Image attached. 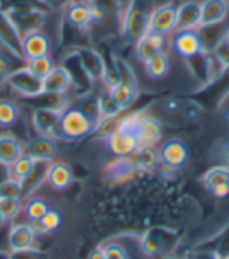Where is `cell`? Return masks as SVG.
I'll use <instances>...</instances> for the list:
<instances>
[{
  "label": "cell",
  "mask_w": 229,
  "mask_h": 259,
  "mask_svg": "<svg viewBox=\"0 0 229 259\" xmlns=\"http://www.w3.org/2000/svg\"><path fill=\"white\" fill-rule=\"evenodd\" d=\"M151 0H130L123 19V35L126 39L136 42L149 32Z\"/></svg>",
  "instance_id": "1"
},
{
  "label": "cell",
  "mask_w": 229,
  "mask_h": 259,
  "mask_svg": "<svg viewBox=\"0 0 229 259\" xmlns=\"http://www.w3.org/2000/svg\"><path fill=\"white\" fill-rule=\"evenodd\" d=\"M95 129L96 123L82 109L66 107L60 116V135L63 140H80Z\"/></svg>",
  "instance_id": "2"
},
{
  "label": "cell",
  "mask_w": 229,
  "mask_h": 259,
  "mask_svg": "<svg viewBox=\"0 0 229 259\" xmlns=\"http://www.w3.org/2000/svg\"><path fill=\"white\" fill-rule=\"evenodd\" d=\"M177 233L166 228H151L142 237V250L148 256L170 253L177 243Z\"/></svg>",
  "instance_id": "3"
},
{
  "label": "cell",
  "mask_w": 229,
  "mask_h": 259,
  "mask_svg": "<svg viewBox=\"0 0 229 259\" xmlns=\"http://www.w3.org/2000/svg\"><path fill=\"white\" fill-rule=\"evenodd\" d=\"M5 80L14 91L25 98H36L42 93V79L30 72L27 66L11 71Z\"/></svg>",
  "instance_id": "4"
},
{
  "label": "cell",
  "mask_w": 229,
  "mask_h": 259,
  "mask_svg": "<svg viewBox=\"0 0 229 259\" xmlns=\"http://www.w3.org/2000/svg\"><path fill=\"white\" fill-rule=\"evenodd\" d=\"M0 44L18 60H24L22 54V35L11 21L8 14L0 8Z\"/></svg>",
  "instance_id": "5"
},
{
  "label": "cell",
  "mask_w": 229,
  "mask_h": 259,
  "mask_svg": "<svg viewBox=\"0 0 229 259\" xmlns=\"http://www.w3.org/2000/svg\"><path fill=\"white\" fill-rule=\"evenodd\" d=\"M107 146L116 157H130L139 149L140 143L135 132L116 127L113 132L107 134Z\"/></svg>",
  "instance_id": "6"
},
{
  "label": "cell",
  "mask_w": 229,
  "mask_h": 259,
  "mask_svg": "<svg viewBox=\"0 0 229 259\" xmlns=\"http://www.w3.org/2000/svg\"><path fill=\"white\" fill-rule=\"evenodd\" d=\"M159 160L166 168H182L189 162V148L182 140L171 139L160 146Z\"/></svg>",
  "instance_id": "7"
},
{
  "label": "cell",
  "mask_w": 229,
  "mask_h": 259,
  "mask_svg": "<svg viewBox=\"0 0 229 259\" xmlns=\"http://www.w3.org/2000/svg\"><path fill=\"white\" fill-rule=\"evenodd\" d=\"M176 14L177 8L171 4H165L154 8L149 19V32L159 35H170L176 30Z\"/></svg>",
  "instance_id": "8"
},
{
  "label": "cell",
  "mask_w": 229,
  "mask_h": 259,
  "mask_svg": "<svg viewBox=\"0 0 229 259\" xmlns=\"http://www.w3.org/2000/svg\"><path fill=\"white\" fill-rule=\"evenodd\" d=\"M60 116H62L60 110L39 107L33 112L32 121L39 135L51 137V139H62V135H60Z\"/></svg>",
  "instance_id": "9"
},
{
  "label": "cell",
  "mask_w": 229,
  "mask_h": 259,
  "mask_svg": "<svg viewBox=\"0 0 229 259\" xmlns=\"http://www.w3.org/2000/svg\"><path fill=\"white\" fill-rule=\"evenodd\" d=\"M184 60H186V65H187L190 74L201 83H207L212 77H215L212 57L206 51H201L192 57H186Z\"/></svg>",
  "instance_id": "10"
},
{
  "label": "cell",
  "mask_w": 229,
  "mask_h": 259,
  "mask_svg": "<svg viewBox=\"0 0 229 259\" xmlns=\"http://www.w3.org/2000/svg\"><path fill=\"white\" fill-rule=\"evenodd\" d=\"M11 18V21L16 25V28L24 30L25 33L28 32H35V30H39V27L44 24V18H45V10H39V8H32V10H22V11H13V13H7Z\"/></svg>",
  "instance_id": "11"
},
{
  "label": "cell",
  "mask_w": 229,
  "mask_h": 259,
  "mask_svg": "<svg viewBox=\"0 0 229 259\" xmlns=\"http://www.w3.org/2000/svg\"><path fill=\"white\" fill-rule=\"evenodd\" d=\"M35 233L32 231L28 223H16L8 228L7 234V248L13 250H24L33 247L35 243Z\"/></svg>",
  "instance_id": "12"
},
{
  "label": "cell",
  "mask_w": 229,
  "mask_h": 259,
  "mask_svg": "<svg viewBox=\"0 0 229 259\" xmlns=\"http://www.w3.org/2000/svg\"><path fill=\"white\" fill-rule=\"evenodd\" d=\"M24 152L35 160L52 162L57 154V143L54 139H51V137L38 135L27 143Z\"/></svg>",
  "instance_id": "13"
},
{
  "label": "cell",
  "mask_w": 229,
  "mask_h": 259,
  "mask_svg": "<svg viewBox=\"0 0 229 259\" xmlns=\"http://www.w3.org/2000/svg\"><path fill=\"white\" fill-rule=\"evenodd\" d=\"M49 51H51L49 38L42 32H39V30L28 32L22 36V54L25 60L49 55Z\"/></svg>",
  "instance_id": "14"
},
{
  "label": "cell",
  "mask_w": 229,
  "mask_h": 259,
  "mask_svg": "<svg viewBox=\"0 0 229 259\" xmlns=\"http://www.w3.org/2000/svg\"><path fill=\"white\" fill-rule=\"evenodd\" d=\"M173 46H174V51L184 58L204 51L201 44V38L198 35L196 30H180V32H177L174 35Z\"/></svg>",
  "instance_id": "15"
},
{
  "label": "cell",
  "mask_w": 229,
  "mask_h": 259,
  "mask_svg": "<svg viewBox=\"0 0 229 259\" xmlns=\"http://www.w3.org/2000/svg\"><path fill=\"white\" fill-rule=\"evenodd\" d=\"M65 21L79 32H85L89 24H93L91 8L83 2H69L65 11Z\"/></svg>",
  "instance_id": "16"
},
{
  "label": "cell",
  "mask_w": 229,
  "mask_h": 259,
  "mask_svg": "<svg viewBox=\"0 0 229 259\" xmlns=\"http://www.w3.org/2000/svg\"><path fill=\"white\" fill-rule=\"evenodd\" d=\"M91 18L96 24H104L109 21H119L121 5L119 0H93L89 4Z\"/></svg>",
  "instance_id": "17"
},
{
  "label": "cell",
  "mask_w": 229,
  "mask_h": 259,
  "mask_svg": "<svg viewBox=\"0 0 229 259\" xmlns=\"http://www.w3.org/2000/svg\"><path fill=\"white\" fill-rule=\"evenodd\" d=\"M201 24V5L198 2H186L177 8L176 14V30H195Z\"/></svg>",
  "instance_id": "18"
},
{
  "label": "cell",
  "mask_w": 229,
  "mask_h": 259,
  "mask_svg": "<svg viewBox=\"0 0 229 259\" xmlns=\"http://www.w3.org/2000/svg\"><path fill=\"white\" fill-rule=\"evenodd\" d=\"M74 181V173L71 166L65 162H54L49 163L48 175H45V182L55 190L68 189Z\"/></svg>",
  "instance_id": "19"
},
{
  "label": "cell",
  "mask_w": 229,
  "mask_h": 259,
  "mask_svg": "<svg viewBox=\"0 0 229 259\" xmlns=\"http://www.w3.org/2000/svg\"><path fill=\"white\" fill-rule=\"evenodd\" d=\"M71 77L63 66H55L45 77L42 79V93L49 95H65L71 87Z\"/></svg>",
  "instance_id": "20"
},
{
  "label": "cell",
  "mask_w": 229,
  "mask_h": 259,
  "mask_svg": "<svg viewBox=\"0 0 229 259\" xmlns=\"http://www.w3.org/2000/svg\"><path fill=\"white\" fill-rule=\"evenodd\" d=\"M63 68L68 71L69 77H71V83H74L77 88H89L91 80L88 72L85 71L82 62H80V57L77 55L75 51H71L65 60H63Z\"/></svg>",
  "instance_id": "21"
},
{
  "label": "cell",
  "mask_w": 229,
  "mask_h": 259,
  "mask_svg": "<svg viewBox=\"0 0 229 259\" xmlns=\"http://www.w3.org/2000/svg\"><path fill=\"white\" fill-rule=\"evenodd\" d=\"M163 135V126L154 116H142L136 127V139L140 145H154Z\"/></svg>",
  "instance_id": "22"
},
{
  "label": "cell",
  "mask_w": 229,
  "mask_h": 259,
  "mask_svg": "<svg viewBox=\"0 0 229 259\" xmlns=\"http://www.w3.org/2000/svg\"><path fill=\"white\" fill-rule=\"evenodd\" d=\"M51 162H42V160H36L33 170L30 171V175L21 182L22 187V193H21V200H28L32 198V195L41 187L42 182H45V175H48V168H49Z\"/></svg>",
  "instance_id": "23"
},
{
  "label": "cell",
  "mask_w": 229,
  "mask_h": 259,
  "mask_svg": "<svg viewBox=\"0 0 229 259\" xmlns=\"http://www.w3.org/2000/svg\"><path fill=\"white\" fill-rule=\"evenodd\" d=\"M162 48H163V36L159 33L148 32L146 35H143L139 41H136L135 54H136V57H139V60H142L143 63H146L149 58L160 54Z\"/></svg>",
  "instance_id": "24"
},
{
  "label": "cell",
  "mask_w": 229,
  "mask_h": 259,
  "mask_svg": "<svg viewBox=\"0 0 229 259\" xmlns=\"http://www.w3.org/2000/svg\"><path fill=\"white\" fill-rule=\"evenodd\" d=\"M227 2L226 0H206L201 5V27L221 24L227 14Z\"/></svg>",
  "instance_id": "25"
},
{
  "label": "cell",
  "mask_w": 229,
  "mask_h": 259,
  "mask_svg": "<svg viewBox=\"0 0 229 259\" xmlns=\"http://www.w3.org/2000/svg\"><path fill=\"white\" fill-rule=\"evenodd\" d=\"M74 51L80 57V62H82L85 71L88 72L89 79L93 82L96 79H101L102 71H104V57L98 51L89 49V48H77Z\"/></svg>",
  "instance_id": "26"
},
{
  "label": "cell",
  "mask_w": 229,
  "mask_h": 259,
  "mask_svg": "<svg viewBox=\"0 0 229 259\" xmlns=\"http://www.w3.org/2000/svg\"><path fill=\"white\" fill-rule=\"evenodd\" d=\"M136 171V165L129 157H118L115 162H110L105 168V176L112 182H123L133 176Z\"/></svg>",
  "instance_id": "27"
},
{
  "label": "cell",
  "mask_w": 229,
  "mask_h": 259,
  "mask_svg": "<svg viewBox=\"0 0 229 259\" xmlns=\"http://www.w3.org/2000/svg\"><path fill=\"white\" fill-rule=\"evenodd\" d=\"M22 154H24V146L18 139H14L13 135L8 134L0 135V162L11 165Z\"/></svg>",
  "instance_id": "28"
},
{
  "label": "cell",
  "mask_w": 229,
  "mask_h": 259,
  "mask_svg": "<svg viewBox=\"0 0 229 259\" xmlns=\"http://www.w3.org/2000/svg\"><path fill=\"white\" fill-rule=\"evenodd\" d=\"M133 162L136 165V170L149 171L156 168L159 160V149L154 148V145H140L139 149L133 154Z\"/></svg>",
  "instance_id": "29"
},
{
  "label": "cell",
  "mask_w": 229,
  "mask_h": 259,
  "mask_svg": "<svg viewBox=\"0 0 229 259\" xmlns=\"http://www.w3.org/2000/svg\"><path fill=\"white\" fill-rule=\"evenodd\" d=\"M203 181H204L206 189H209V192H213L220 186L229 184V170L223 165L212 166V168L206 171V175L203 176Z\"/></svg>",
  "instance_id": "30"
},
{
  "label": "cell",
  "mask_w": 229,
  "mask_h": 259,
  "mask_svg": "<svg viewBox=\"0 0 229 259\" xmlns=\"http://www.w3.org/2000/svg\"><path fill=\"white\" fill-rule=\"evenodd\" d=\"M110 98L118 104V107L121 110H126L129 109L130 105L133 104V101L136 99V96H139V91L130 88V87H126V85H116L115 88H112L109 91Z\"/></svg>",
  "instance_id": "31"
},
{
  "label": "cell",
  "mask_w": 229,
  "mask_h": 259,
  "mask_svg": "<svg viewBox=\"0 0 229 259\" xmlns=\"http://www.w3.org/2000/svg\"><path fill=\"white\" fill-rule=\"evenodd\" d=\"M96 104H98V115H99L98 126L101 123H104V121H112V119H115L121 112H123V110L118 107V104L110 98V95H105V96L98 98Z\"/></svg>",
  "instance_id": "32"
},
{
  "label": "cell",
  "mask_w": 229,
  "mask_h": 259,
  "mask_svg": "<svg viewBox=\"0 0 229 259\" xmlns=\"http://www.w3.org/2000/svg\"><path fill=\"white\" fill-rule=\"evenodd\" d=\"M145 66H146V72L152 79H163L168 74V71H170V62H168V57L163 52L149 58L145 63Z\"/></svg>",
  "instance_id": "33"
},
{
  "label": "cell",
  "mask_w": 229,
  "mask_h": 259,
  "mask_svg": "<svg viewBox=\"0 0 229 259\" xmlns=\"http://www.w3.org/2000/svg\"><path fill=\"white\" fill-rule=\"evenodd\" d=\"M36 160L32 159L28 154H24L21 157H18L16 160H14L11 165H10V171H11V178L13 179H16L19 182H22L28 175L30 171L33 170V166H35Z\"/></svg>",
  "instance_id": "34"
},
{
  "label": "cell",
  "mask_w": 229,
  "mask_h": 259,
  "mask_svg": "<svg viewBox=\"0 0 229 259\" xmlns=\"http://www.w3.org/2000/svg\"><path fill=\"white\" fill-rule=\"evenodd\" d=\"M113 62H115V66L118 69L119 83L121 85H126V87H130V88L139 91V82H136L135 72L130 68V65L126 62V60H123L121 57H115V55H113Z\"/></svg>",
  "instance_id": "35"
},
{
  "label": "cell",
  "mask_w": 229,
  "mask_h": 259,
  "mask_svg": "<svg viewBox=\"0 0 229 259\" xmlns=\"http://www.w3.org/2000/svg\"><path fill=\"white\" fill-rule=\"evenodd\" d=\"M27 68L30 69V72L35 74L36 77L44 79L54 68V60L49 55H42V57H36V58H30L27 60Z\"/></svg>",
  "instance_id": "36"
},
{
  "label": "cell",
  "mask_w": 229,
  "mask_h": 259,
  "mask_svg": "<svg viewBox=\"0 0 229 259\" xmlns=\"http://www.w3.org/2000/svg\"><path fill=\"white\" fill-rule=\"evenodd\" d=\"M19 109L13 101L0 99V127H10L18 121Z\"/></svg>",
  "instance_id": "37"
},
{
  "label": "cell",
  "mask_w": 229,
  "mask_h": 259,
  "mask_svg": "<svg viewBox=\"0 0 229 259\" xmlns=\"http://www.w3.org/2000/svg\"><path fill=\"white\" fill-rule=\"evenodd\" d=\"M22 210V200L19 198H0V214L7 223L16 220Z\"/></svg>",
  "instance_id": "38"
},
{
  "label": "cell",
  "mask_w": 229,
  "mask_h": 259,
  "mask_svg": "<svg viewBox=\"0 0 229 259\" xmlns=\"http://www.w3.org/2000/svg\"><path fill=\"white\" fill-rule=\"evenodd\" d=\"M24 210H25V215H27L28 222L41 220L45 212L49 210V206L42 198H28L24 206Z\"/></svg>",
  "instance_id": "39"
},
{
  "label": "cell",
  "mask_w": 229,
  "mask_h": 259,
  "mask_svg": "<svg viewBox=\"0 0 229 259\" xmlns=\"http://www.w3.org/2000/svg\"><path fill=\"white\" fill-rule=\"evenodd\" d=\"M101 79L110 90L115 88L116 85H119V75H118V69L113 62V55H110L109 60L104 58V71H102Z\"/></svg>",
  "instance_id": "40"
},
{
  "label": "cell",
  "mask_w": 229,
  "mask_h": 259,
  "mask_svg": "<svg viewBox=\"0 0 229 259\" xmlns=\"http://www.w3.org/2000/svg\"><path fill=\"white\" fill-rule=\"evenodd\" d=\"M212 54H213V57L217 58V62L223 68H227L229 69V35H224L217 42V46L213 48Z\"/></svg>",
  "instance_id": "41"
},
{
  "label": "cell",
  "mask_w": 229,
  "mask_h": 259,
  "mask_svg": "<svg viewBox=\"0 0 229 259\" xmlns=\"http://www.w3.org/2000/svg\"><path fill=\"white\" fill-rule=\"evenodd\" d=\"M41 223L44 226V230L48 234L57 231L60 225H62V215H60V212L55 210V209H49L48 212L44 214V217L41 219Z\"/></svg>",
  "instance_id": "42"
},
{
  "label": "cell",
  "mask_w": 229,
  "mask_h": 259,
  "mask_svg": "<svg viewBox=\"0 0 229 259\" xmlns=\"http://www.w3.org/2000/svg\"><path fill=\"white\" fill-rule=\"evenodd\" d=\"M21 193H22L21 182L13 178H10L0 186V198H19L21 200Z\"/></svg>",
  "instance_id": "43"
},
{
  "label": "cell",
  "mask_w": 229,
  "mask_h": 259,
  "mask_svg": "<svg viewBox=\"0 0 229 259\" xmlns=\"http://www.w3.org/2000/svg\"><path fill=\"white\" fill-rule=\"evenodd\" d=\"M105 259H129V254L123 245H119L116 242H110L102 248Z\"/></svg>",
  "instance_id": "44"
},
{
  "label": "cell",
  "mask_w": 229,
  "mask_h": 259,
  "mask_svg": "<svg viewBox=\"0 0 229 259\" xmlns=\"http://www.w3.org/2000/svg\"><path fill=\"white\" fill-rule=\"evenodd\" d=\"M182 115H184V118L189 121H196L203 115L201 104L196 101H187L184 105H182Z\"/></svg>",
  "instance_id": "45"
},
{
  "label": "cell",
  "mask_w": 229,
  "mask_h": 259,
  "mask_svg": "<svg viewBox=\"0 0 229 259\" xmlns=\"http://www.w3.org/2000/svg\"><path fill=\"white\" fill-rule=\"evenodd\" d=\"M10 259H45V256L39 250L30 247V248H24V250L10 251Z\"/></svg>",
  "instance_id": "46"
},
{
  "label": "cell",
  "mask_w": 229,
  "mask_h": 259,
  "mask_svg": "<svg viewBox=\"0 0 229 259\" xmlns=\"http://www.w3.org/2000/svg\"><path fill=\"white\" fill-rule=\"evenodd\" d=\"M11 62L10 58L4 54H0V79H7L11 72Z\"/></svg>",
  "instance_id": "47"
},
{
  "label": "cell",
  "mask_w": 229,
  "mask_h": 259,
  "mask_svg": "<svg viewBox=\"0 0 229 259\" xmlns=\"http://www.w3.org/2000/svg\"><path fill=\"white\" fill-rule=\"evenodd\" d=\"M192 259H220L217 251H198L193 253Z\"/></svg>",
  "instance_id": "48"
},
{
  "label": "cell",
  "mask_w": 229,
  "mask_h": 259,
  "mask_svg": "<svg viewBox=\"0 0 229 259\" xmlns=\"http://www.w3.org/2000/svg\"><path fill=\"white\" fill-rule=\"evenodd\" d=\"M11 178V171H10V165L0 162V186L4 184L5 181H8Z\"/></svg>",
  "instance_id": "49"
},
{
  "label": "cell",
  "mask_w": 229,
  "mask_h": 259,
  "mask_svg": "<svg viewBox=\"0 0 229 259\" xmlns=\"http://www.w3.org/2000/svg\"><path fill=\"white\" fill-rule=\"evenodd\" d=\"M165 107H166L168 110H171V112H176V110L180 109V102H179L177 99H168L166 104H165Z\"/></svg>",
  "instance_id": "50"
},
{
  "label": "cell",
  "mask_w": 229,
  "mask_h": 259,
  "mask_svg": "<svg viewBox=\"0 0 229 259\" xmlns=\"http://www.w3.org/2000/svg\"><path fill=\"white\" fill-rule=\"evenodd\" d=\"M88 259H105L104 250H102V248H95L93 251H89Z\"/></svg>",
  "instance_id": "51"
},
{
  "label": "cell",
  "mask_w": 229,
  "mask_h": 259,
  "mask_svg": "<svg viewBox=\"0 0 229 259\" xmlns=\"http://www.w3.org/2000/svg\"><path fill=\"white\" fill-rule=\"evenodd\" d=\"M0 259H10V250H0Z\"/></svg>",
  "instance_id": "52"
},
{
  "label": "cell",
  "mask_w": 229,
  "mask_h": 259,
  "mask_svg": "<svg viewBox=\"0 0 229 259\" xmlns=\"http://www.w3.org/2000/svg\"><path fill=\"white\" fill-rule=\"evenodd\" d=\"M5 225H7V222L4 220L2 214H0V231H2V230H4V228H5Z\"/></svg>",
  "instance_id": "53"
},
{
  "label": "cell",
  "mask_w": 229,
  "mask_h": 259,
  "mask_svg": "<svg viewBox=\"0 0 229 259\" xmlns=\"http://www.w3.org/2000/svg\"><path fill=\"white\" fill-rule=\"evenodd\" d=\"M80 2H83V4H86V5H89L91 2H93V0H80Z\"/></svg>",
  "instance_id": "54"
},
{
  "label": "cell",
  "mask_w": 229,
  "mask_h": 259,
  "mask_svg": "<svg viewBox=\"0 0 229 259\" xmlns=\"http://www.w3.org/2000/svg\"><path fill=\"white\" fill-rule=\"evenodd\" d=\"M163 259H177V257H174V256H165Z\"/></svg>",
  "instance_id": "55"
},
{
  "label": "cell",
  "mask_w": 229,
  "mask_h": 259,
  "mask_svg": "<svg viewBox=\"0 0 229 259\" xmlns=\"http://www.w3.org/2000/svg\"><path fill=\"white\" fill-rule=\"evenodd\" d=\"M220 259H229V256H220Z\"/></svg>",
  "instance_id": "56"
}]
</instances>
